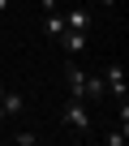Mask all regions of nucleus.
Segmentation results:
<instances>
[{
  "label": "nucleus",
  "instance_id": "nucleus-1",
  "mask_svg": "<svg viewBox=\"0 0 129 146\" xmlns=\"http://www.w3.org/2000/svg\"><path fill=\"white\" fill-rule=\"evenodd\" d=\"M60 120H64V129H69V133L86 137V133H90V112H86V99H69V103H64V112H60Z\"/></svg>",
  "mask_w": 129,
  "mask_h": 146
},
{
  "label": "nucleus",
  "instance_id": "nucleus-2",
  "mask_svg": "<svg viewBox=\"0 0 129 146\" xmlns=\"http://www.w3.org/2000/svg\"><path fill=\"white\" fill-rule=\"evenodd\" d=\"M103 90L112 95V99H125V64H103Z\"/></svg>",
  "mask_w": 129,
  "mask_h": 146
},
{
  "label": "nucleus",
  "instance_id": "nucleus-3",
  "mask_svg": "<svg viewBox=\"0 0 129 146\" xmlns=\"http://www.w3.org/2000/svg\"><path fill=\"white\" fill-rule=\"evenodd\" d=\"M64 82H69V99H86V69L82 64H69Z\"/></svg>",
  "mask_w": 129,
  "mask_h": 146
},
{
  "label": "nucleus",
  "instance_id": "nucleus-4",
  "mask_svg": "<svg viewBox=\"0 0 129 146\" xmlns=\"http://www.w3.org/2000/svg\"><path fill=\"white\" fill-rule=\"evenodd\" d=\"M64 30H69V26H64V13H60V9H47V13H43V35H47V39H60Z\"/></svg>",
  "mask_w": 129,
  "mask_h": 146
},
{
  "label": "nucleus",
  "instance_id": "nucleus-5",
  "mask_svg": "<svg viewBox=\"0 0 129 146\" xmlns=\"http://www.w3.org/2000/svg\"><path fill=\"white\" fill-rule=\"evenodd\" d=\"M56 43H60L64 52H69V56H78V52H86V30H64Z\"/></svg>",
  "mask_w": 129,
  "mask_h": 146
},
{
  "label": "nucleus",
  "instance_id": "nucleus-6",
  "mask_svg": "<svg viewBox=\"0 0 129 146\" xmlns=\"http://www.w3.org/2000/svg\"><path fill=\"white\" fill-rule=\"evenodd\" d=\"M64 26H69V30H90V13L78 5V9H69V13H64Z\"/></svg>",
  "mask_w": 129,
  "mask_h": 146
},
{
  "label": "nucleus",
  "instance_id": "nucleus-7",
  "mask_svg": "<svg viewBox=\"0 0 129 146\" xmlns=\"http://www.w3.org/2000/svg\"><path fill=\"white\" fill-rule=\"evenodd\" d=\"M0 108H5V116H17V112L26 108V99H22L17 90H5V95H0Z\"/></svg>",
  "mask_w": 129,
  "mask_h": 146
},
{
  "label": "nucleus",
  "instance_id": "nucleus-8",
  "mask_svg": "<svg viewBox=\"0 0 129 146\" xmlns=\"http://www.w3.org/2000/svg\"><path fill=\"white\" fill-rule=\"evenodd\" d=\"M108 90H103V78H90L86 73V99H103Z\"/></svg>",
  "mask_w": 129,
  "mask_h": 146
},
{
  "label": "nucleus",
  "instance_id": "nucleus-9",
  "mask_svg": "<svg viewBox=\"0 0 129 146\" xmlns=\"http://www.w3.org/2000/svg\"><path fill=\"white\" fill-rule=\"evenodd\" d=\"M125 137H129V129H125V120H120V129L108 133V146H125Z\"/></svg>",
  "mask_w": 129,
  "mask_h": 146
},
{
  "label": "nucleus",
  "instance_id": "nucleus-10",
  "mask_svg": "<svg viewBox=\"0 0 129 146\" xmlns=\"http://www.w3.org/2000/svg\"><path fill=\"white\" fill-rule=\"evenodd\" d=\"M13 142H22V146H35V142H39V133H13Z\"/></svg>",
  "mask_w": 129,
  "mask_h": 146
},
{
  "label": "nucleus",
  "instance_id": "nucleus-11",
  "mask_svg": "<svg viewBox=\"0 0 129 146\" xmlns=\"http://www.w3.org/2000/svg\"><path fill=\"white\" fill-rule=\"evenodd\" d=\"M5 9H9V0H0V13H5Z\"/></svg>",
  "mask_w": 129,
  "mask_h": 146
},
{
  "label": "nucleus",
  "instance_id": "nucleus-12",
  "mask_svg": "<svg viewBox=\"0 0 129 146\" xmlns=\"http://www.w3.org/2000/svg\"><path fill=\"white\" fill-rule=\"evenodd\" d=\"M0 95H5V82H0Z\"/></svg>",
  "mask_w": 129,
  "mask_h": 146
},
{
  "label": "nucleus",
  "instance_id": "nucleus-13",
  "mask_svg": "<svg viewBox=\"0 0 129 146\" xmlns=\"http://www.w3.org/2000/svg\"><path fill=\"white\" fill-rule=\"evenodd\" d=\"M78 5H86V0H78Z\"/></svg>",
  "mask_w": 129,
  "mask_h": 146
}]
</instances>
